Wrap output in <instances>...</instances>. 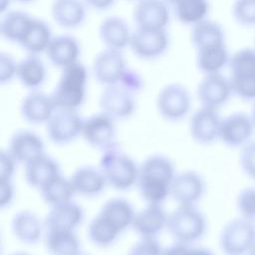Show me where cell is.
I'll use <instances>...</instances> for the list:
<instances>
[{"label":"cell","instance_id":"6da1fadb","mask_svg":"<svg viewBox=\"0 0 255 255\" xmlns=\"http://www.w3.org/2000/svg\"><path fill=\"white\" fill-rule=\"evenodd\" d=\"M176 174L173 161L164 154H151L140 164L136 187L140 197L148 204H163L170 197Z\"/></svg>","mask_w":255,"mask_h":255},{"label":"cell","instance_id":"7a4b0ae2","mask_svg":"<svg viewBox=\"0 0 255 255\" xmlns=\"http://www.w3.org/2000/svg\"><path fill=\"white\" fill-rule=\"evenodd\" d=\"M88 80V69L81 62L62 69L60 78L50 94L56 108L79 111L86 101Z\"/></svg>","mask_w":255,"mask_h":255},{"label":"cell","instance_id":"3957f363","mask_svg":"<svg viewBox=\"0 0 255 255\" xmlns=\"http://www.w3.org/2000/svg\"><path fill=\"white\" fill-rule=\"evenodd\" d=\"M99 167L108 186L120 191H126L136 186L139 164L130 155L119 149L118 146L103 151Z\"/></svg>","mask_w":255,"mask_h":255},{"label":"cell","instance_id":"277c9868","mask_svg":"<svg viewBox=\"0 0 255 255\" xmlns=\"http://www.w3.org/2000/svg\"><path fill=\"white\" fill-rule=\"evenodd\" d=\"M166 230L175 242L193 245L205 235L207 220L196 205H177L168 213Z\"/></svg>","mask_w":255,"mask_h":255},{"label":"cell","instance_id":"5b68a950","mask_svg":"<svg viewBox=\"0 0 255 255\" xmlns=\"http://www.w3.org/2000/svg\"><path fill=\"white\" fill-rule=\"evenodd\" d=\"M255 245V221L243 217L228 221L220 231L219 246L224 255H248Z\"/></svg>","mask_w":255,"mask_h":255},{"label":"cell","instance_id":"8992f818","mask_svg":"<svg viewBox=\"0 0 255 255\" xmlns=\"http://www.w3.org/2000/svg\"><path fill=\"white\" fill-rule=\"evenodd\" d=\"M192 99L189 91L181 84L170 83L163 86L157 93L155 107L166 121L179 122L190 113Z\"/></svg>","mask_w":255,"mask_h":255},{"label":"cell","instance_id":"52a82bcc","mask_svg":"<svg viewBox=\"0 0 255 255\" xmlns=\"http://www.w3.org/2000/svg\"><path fill=\"white\" fill-rule=\"evenodd\" d=\"M116 120L100 112L84 119L81 137L92 147L103 151L118 146Z\"/></svg>","mask_w":255,"mask_h":255},{"label":"cell","instance_id":"ba28073f","mask_svg":"<svg viewBox=\"0 0 255 255\" xmlns=\"http://www.w3.org/2000/svg\"><path fill=\"white\" fill-rule=\"evenodd\" d=\"M83 122L79 111L57 109L45 125L47 136L58 145L71 143L81 136Z\"/></svg>","mask_w":255,"mask_h":255},{"label":"cell","instance_id":"9c48e42d","mask_svg":"<svg viewBox=\"0 0 255 255\" xmlns=\"http://www.w3.org/2000/svg\"><path fill=\"white\" fill-rule=\"evenodd\" d=\"M99 105L101 112L114 120H126L135 112V93L121 84L107 86L100 95Z\"/></svg>","mask_w":255,"mask_h":255},{"label":"cell","instance_id":"30bf717a","mask_svg":"<svg viewBox=\"0 0 255 255\" xmlns=\"http://www.w3.org/2000/svg\"><path fill=\"white\" fill-rule=\"evenodd\" d=\"M170 38L167 29L148 30L136 28L131 37L129 49L141 60L151 61L162 57L168 50Z\"/></svg>","mask_w":255,"mask_h":255},{"label":"cell","instance_id":"8fae6325","mask_svg":"<svg viewBox=\"0 0 255 255\" xmlns=\"http://www.w3.org/2000/svg\"><path fill=\"white\" fill-rule=\"evenodd\" d=\"M128 70L123 51L107 49L99 52L92 64L95 80L104 87L119 84Z\"/></svg>","mask_w":255,"mask_h":255},{"label":"cell","instance_id":"7c38bea8","mask_svg":"<svg viewBox=\"0 0 255 255\" xmlns=\"http://www.w3.org/2000/svg\"><path fill=\"white\" fill-rule=\"evenodd\" d=\"M221 123L218 110L200 106L191 114L189 120L190 136L199 144H211L219 139Z\"/></svg>","mask_w":255,"mask_h":255},{"label":"cell","instance_id":"4fadbf2b","mask_svg":"<svg viewBox=\"0 0 255 255\" xmlns=\"http://www.w3.org/2000/svg\"><path fill=\"white\" fill-rule=\"evenodd\" d=\"M206 183L195 170L176 172L170 189V197L177 205H196L204 196Z\"/></svg>","mask_w":255,"mask_h":255},{"label":"cell","instance_id":"5bb4252c","mask_svg":"<svg viewBox=\"0 0 255 255\" xmlns=\"http://www.w3.org/2000/svg\"><path fill=\"white\" fill-rule=\"evenodd\" d=\"M233 95L229 78L222 73L203 75L196 88V98L200 106L219 110Z\"/></svg>","mask_w":255,"mask_h":255},{"label":"cell","instance_id":"9a60e30c","mask_svg":"<svg viewBox=\"0 0 255 255\" xmlns=\"http://www.w3.org/2000/svg\"><path fill=\"white\" fill-rule=\"evenodd\" d=\"M255 124L250 115L237 112L222 118L219 139L230 147H243L252 140Z\"/></svg>","mask_w":255,"mask_h":255},{"label":"cell","instance_id":"2e32d148","mask_svg":"<svg viewBox=\"0 0 255 255\" xmlns=\"http://www.w3.org/2000/svg\"><path fill=\"white\" fill-rule=\"evenodd\" d=\"M171 15L165 0H139L132 11L136 28L148 30L167 29Z\"/></svg>","mask_w":255,"mask_h":255},{"label":"cell","instance_id":"e0dca14e","mask_svg":"<svg viewBox=\"0 0 255 255\" xmlns=\"http://www.w3.org/2000/svg\"><path fill=\"white\" fill-rule=\"evenodd\" d=\"M56 110L51 95L40 90L29 91L20 103L21 117L34 126L46 125Z\"/></svg>","mask_w":255,"mask_h":255},{"label":"cell","instance_id":"ac0fdd59","mask_svg":"<svg viewBox=\"0 0 255 255\" xmlns=\"http://www.w3.org/2000/svg\"><path fill=\"white\" fill-rule=\"evenodd\" d=\"M18 163L25 165L46 153L43 138L31 129H18L10 137L6 148Z\"/></svg>","mask_w":255,"mask_h":255},{"label":"cell","instance_id":"d6986e66","mask_svg":"<svg viewBox=\"0 0 255 255\" xmlns=\"http://www.w3.org/2000/svg\"><path fill=\"white\" fill-rule=\"evenodd\" d=\"M168 213L162 204H148L135 212L131 229L142 238H157L167 227Z\"/></svg>","mask_w":255,"mask_h":255},{"label":"cell","instance_id":"ffe728a7","mask_svg":"<svg viewBox=\"0 0 255 255\" xmlns=\"http://www.w3.org/2000/svg\"><path fill=\"white\" fill-rule=\"evenodd\" d=\"M11 231L19 242L35 245L45 236V221L32 210H19L11 219Z\"/></svg>","mask_w":255,"mask_h":255},{"label":"cell","instance_id":"44dd1931","mask_svg":"<svg viewBox=\"0 0 255 255\" xmlns=\"http://www.w3.org/2000/svg\"><path fill=\"white\" fill-rule=\"evenodd\" d=\"M133 31L120 16H109L99 26V38L107 49L124 51L129 48Z\"/></svg>","mask_w":255,"mask_h":255},{"label":"cell","instance_id":"7402d4cb","mask_svg":"<svg viewBox=\"0 0 255 255\" xmlns=\"http://www.w3.org/2000/svg\"><path fill=\"white\" fill-rule=\"evenodd\" d=\"M61 174L60 164L48 153H44L24 165L26 182L39 191Z\"/></svg>","mask_w":255,"mask_h":255},{"label":"cell","instance_id":"603a6c76","mask_svg":"<svg viewBox=\"0 0 255 255\" xmlns=\"http://www.w3.org/2000/svg\"><path fill=\"white\" fill-rule=\"evenodd\" d=\"M45 54L53 66L62 70L80 62L81 45L74 36L61 34L54 36Z\"/></svg>","mask_w":255,"mask_h":255},{"label":"cell","instance_id":"cb8c5ba5","mask_svg":"<svg viewBox=\"0 0 255 255\" xmlns=\"http://www.w3.org/2000/svg\"><path fill=\"white\" fill-rule=\"evenodd\" d=\"M84 220V209L74 200L50 207L44 221L46 230L76 231Z\"/></svg>","mask_w":255,"mask_h":255},{"label":"cell","instance_id":"d4e9b609","mask_svg":"<svg viewBox=\"0 0 255 255\" xmlns=\"http://www.w3.org/2000/svg\"><path fill=\"white\" fill-rule=\"evenodd\" d=\"M69 178L75 193L84 197L98 196L108 186L100 167L93 165L78 167Z\"/></svg>","mask_w":255,"mask_h":255},{"label":"cell","instance_id":"484cf974","mask_svg":"<svg viewBox=\"0 0 255 255\" xmlns=\"http://www.w3.org/2000/svg\"><path fill=\"white\" fill-rule=\"evenodd\" d=\"M88 6L84 0H54L51 15L55 23L64 29H76L87 18Z\"/></svg>","mask_w":255,"mask_h":255},{"label":"cell","instance_id":"4316f807","mask_svg":"<svg viewBox=\"0 0 255 255\" xmlns=\"http://www.w3.org/2000/svg\"><path fill=\"white\" fill-rule=\"evenodd\" d=\"M48 71L46 64L40 56L27 54L18 61L16 79L29 91L40 90L47 80Z\"/></svg>","mask_w":255,"mask_h":255},{"label":"cell","instance_id":"83f0119b","mask_svg":"<svg viewBox=\"0 0 255 255\" xmlns=\"http://www.w3.org/2000/svg\"><path fill=\"white\" fill-rule=\"evenodd\" d=\"M135 212L132 204L128 199L113 197L102 205L98 213L124 233L127 229L131 228Z\"/></svg>","mask_w":255,"mask_h":255},{"label":"cell","instance_id":"f1b7e54d","mask_svg":"<svg viewBox=\"0 0 255 255\" xmlns=\"http://www.w3.org/2000/svg\"><path fill=\"white\" fill-rule=\"evenodd\" d=\"M176 20L187 26H193L207 19L210 11L209 0H165Z\"/></svg>","mask_w":255,"mask_h":255},{"label":"cell","instance_id":"f546056e","mask_svg":"<svg viewBox=\"0 0 255 255\" xmlns=\"http://www.w3.org/2000/svg\"><path fill=\"white\" fill-rule=\"evenodd\" d=\"M53 38L50 25L43 19L34 17L19 46L27 54L40 56L46 53Z\"/></svg>","mask_w":255,"mask_h":255},{"label":"cell","instance_id":"4dcf8cb0","mask_svg":"<svg viewBox=\"0 0 255 255\" xmlns=\"http://www.w3.org/2000/svg\"><path fill=\"white\" fill-rule=\"evenodd\" d=\"M230 57L226 44L209 46L196 50L195 63L203 75L218 74L228 67Z\"/></svg>","mask_w":255,"mask_h":255},{"label":"cell","instance_id":"1f68e13d","mask_svg":"<svg viewBox=\"0 0 255 255\" xmlns=\"http://www.w3.org/2000/svg\"><path fill=\"white\" fill-rule=\"evenodd\" d=\"M190 42L195 50L226 44V34L222 25L214 20L204 19L191 26Z\"/></svg>","mask_w":255,"mask_h":255},{"label":"cell","instance_id":"d6a6232c","mask_svg":"<svg viewBox=\"0 0 255 255\" xmlns=\"http://www.w3.org/2000/svg\"><path fill=\"white\" fill-rule=\"evenodd\" d=\"M34 16L21 10H8L2 14L0 21L1 37L17 45L24 38Z\"/></svg>","mask_w":255,"mask_h":255},{"label":"cell","instance_id":"836d02e7","mask_svg":"<svg viewBox=\"0 0 255 255\" xmlns=\"http://www.w3.org/2000/svg\"><path fill=\"white\" fill-rule=\"evenodd\" d=\"M44 240L51 255H77L81 252V243L76 231L46 230Z\"/></svg>","mask_w":255,"mask_h":255},{"label":"cell","instance_id":"e575fe53","mask_svg":"<svg viewBox=\"0 0 255 255\" xmlns=\"http://www.w3.org/2000/svg\"><path fill=\"white\" fill-rule=\"evenodd\" d=\"M123 233L108 220L97 213L90 221L87 229L89 240L98 247L106 248L117 242Z\"/></svg>","mask_w":255,"mask_h":255},{"label":"cell","instance_id":"d590c367","mask_svg":"<svg viewBox=\"0 0 255 255\" xmlns=\"http://www.w3.org/2000/svg\"><path fill=\"white\" fill-rule=\"evenodd\" d=\"M39 192L44 202L50 207L70 202L74 200L76 195L70 178L65 177L63 174L53 179Z\"/></svg>","mask_w":255,"mask_h":255},{"label":"cell","instance_id":"8d00e7d4","mask_svg":"<svg viewBox=\"0 0 255 255\" xmlns=\"http://www.w3.org/2000/svg\"><path fill=\"white\" fill-rule=\"evenodd\" d=\"M228 68L230 76L255 74V48L244 47L237 50L231 55Z\"/></svg>","mask_w":255,"mask_h":255},{"label":"cell","instance_id":"74e56055","mask_svg":"<svg viewBox=\"0 0 255 255\" xmlns=\"http://www.w3.org/2000/svg\"><path fill=\"white\" fill-rule=\"evenodd\" d=\"M232 93L245 102H255V74L229 76Z\"/></svg>","mask_w":255,"mask_h":255},{"label":"cell","instance_id":"f35d334b","mask_svg":"<svg viewBox=\"0 0 255 255\" xmlns=\"http://www.w3.org/2000/svg\"><path fill=\"white\" fill-rule=\"evenodd\" d=\"M231 14L238 25L246 28L255 27V0H234Z\"/></svg>","mask_w":255,"mask_h":255},{"label":"cell","instance_id":"ab89813d","mask_svg":"<svg viewBox=\"0 0 255 255\" xmlns=\"http://www.w3.org/2000/svg\"><path fill=\"white\" fill-rule=\"evenodd\" d=\"M241 217L255 221V187L243 188L236 199Z\"/></svg>","mask_w":255,"mask_h":255},{"label":"cell","instance_id":"60d3db41","mask_svg":"<svg viewBox=\"0 0 255 255\" xmlns=\"http://www.w3.org/2000/svg\"><path fill=\"white\" fill-rule=\"evenodd\" d=\"M163 247L158 243L157 238L139 239L130 247L128 255H161Z\"/></svg>","mask_w":255,"mask_h":255},{"label":"cell","instance_id":"b9f144b4","mask_svg":"<svg viewBox=\"0 0 255 255\" xmlns=\"http://www.w3.org/2000/svg\"><path fill=\"white\" fill-rule=\"evenodd\" d=\"M239 164L242 171L248 177L255 180V140H251L241 147Z\"/></svg>","mask_w":255,"mask_h":255},{"label":"cell","instance_id":"7bdbcfd3","mask_svg":"<svg viewBox=\"0 0 255 255\" xmlns=\"http://www.w3.org/2000/svg\"><path fill=\"white\" fill-rule=\"evenodd\" d=\"M18 61L6 52L0 53V84L11 83L17 76Z\"/></svg>","mask_w":255,"mask_h":255},{"label":"cell","instance_id":"ee69618b","mask_svg":"<svg viewBox=\"0 0 255 255\" xmlns=\"http://www.w3.org/2000/svg\"><path fill=\"white\" fill-rule=\"evenodd\" d=\"M17 164V160L10 152L7 149H2L0 152V181L13 180Z\"/></svg>","mask_w":255,"mask_h":255},{"label":"cell","instance_id":"f6af8a7d","mask_svg":"<svg viewBox=\"0 0 255 255\" xmlns=\"http://www.w3.org/2000/svg\"><path fill=\"white\" fill-rule=\"evenodd\" d=\"M15 192L13 180L0 181V207L2 209L12 204L15 199Z\"/></svg>","mask_w":255,"mask_h":255},{"label":"cell","instance_id":"bcb514c9","mask_svg":"<svg viewBox=\"0 0 255 255\" xmlns=\"http://www.w3.org/2000/svg\"><path fill=\"white\" fill-rule=\"evenodd\" d=\"M161 255H193V245L173 242L167 247H163Z\"/></svg>","mask_w":255,"mask_h":255},{"label":"cell","instance_id":"7dc6e473","mask_svg":"<svg viewBox=\"0 0 255 255\" xmlns=\"http://www.w3.org/2000/svg\"><path fill=\"white\" fill-rule=\"evenodd\" d=\"M88 8L96 11H106L112 8L117 0H84Z\"/></svg>","mask_w":255,"mask_h":255},{"label":"cell","instance_id":"c3c4849f","mask_svg":"<svg viewBox=\"0 0 255 255\" xmlns=\"http://www.w3.org/2000/svg\"><path fill=\"white\" fill-rule=\"evenodd\" d=\"M13 3L12 0H0V11L1 14L7 12L9 10L10 5Z\"/></svg>","mask_w":255,"mask_h":255},{"label":"cell","instance_id":"681fc988","mask_svg":"<svg viewBox=\"0 0 255 255\" xmlns=\"http://www.w3.org/2000/svg\"><path fill=\"white\" fill-rule=\"evenodd\" d=\"M13 2H16V3H20V4H28V3H31L35 0H12Z\"/></svg>","mask_w":255,"mask_h":255},{"label":"cell","instance_id":"f907efd6","mask_svg":"<svg viewBox=\"0 0 255 255\" xmlns=\"http://www.w3.org/2000/svg\"><path fill=\"white\" fill-rule=\"evenodd\" d=\"M254 124H255V102H253V107H252V111H251V114H250Z\"/></svg>","mask_w":255,"mask_h":255},{"label":"cell","instance_id":"816d5d0a","mask_svg":"<svg viewBox=\"0 0 255 255\" xmlns=\"http://www.w3.org/2000/svg\"><path fill=\"white\" fill-rule=\"evenodd\" d=\"M9 255H30V254L26 253V252H14V253H11Z\"/></svg>","mask_w":255,"mask_h":255},{"label":"cell","instance_id":"f5cc1de1","mask_svg":"<svg viewBox=\"0 0 255 255\" xmlns=\"http://www.w3.org/2000/svg\"><path fill=\"white\" fill-rule=\"evenodd\" d=\"M248 255H255V245H254V247L252 248V250L250 251V253Z\"/></svg>","mask_w":255,"mask_h":255},{"label":"cell","instance_id":"db71d44e","mask_svg":"<svg viewBox=\"0 0 255 255\" xmlns=\"http://www.w3.org/2000/svg\"><path fill=\"white\" fill-rule=\"evenodd\" d=\"M77 255H89V254H86V253H83V252H82V251H81V252H80V253H78V254H77Z\"/></svg>","mask_w":255,"mask_h":255},{"label":"cell","instance_id":"11a10c76","mask_svg":"<svg viewBox=\"0 0 255 255\" xmlns=\"http://www.w3.org/2000/svg\"><path fill=\"white\" fill-rule=\"evenodd\" d=\"M128 1H134V2H137V1H139V0H128Z\"/></svg>","mask_w":255,"mask_h":255},{"label":"cell","instance_id":"9f6ffc18","mask_svg":"<svg viewBox=\"0 0 255 255\" xmlns=\"http://www.w3.org/2000/svg\"><path fill=\"white\" fill-rule=\"evenodd\" d=\"M254 48H255V36H254V46H253Z\"/></svg>","mask_w":255,"mask_h":255}]
</instances>
